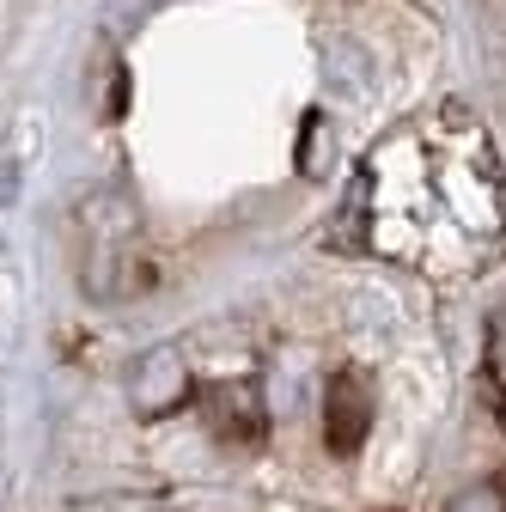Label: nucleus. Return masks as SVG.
I'll return each mask as SVG.
<instances>
[{
  "mask_svg": "<svg viewBox=\"0 0 506 512\" xmlns=\"http://www.w3.org/2000/svg\"><path fill=\"white\" fill-rule=\"evenodd\" d=\"M318 68H324V86H330V92H342V98H354V92H366V86H372V61H366V49H360V43H324Z\"/></svg>",
  "mask_w": 506,
  "mask_h": 512,
  "instance_id": "nucleus-1",
  "label": "nucleus"
},
{
  "mask_svg": "<svg viewBox=\"0 0 506 512\" xmlns=\"http://www.w3.org/2000/svg\"><path fill=\"white\" fill-rule=\"evenodd\" d=\"M19 196H25V159L0 153V208H19Z\"/></svg>",
  "mask_w": 506,
  "mask_h": 512,
  "instance_id": "nucleus-2",
  "label": "nucleus"
}]
</instances>
